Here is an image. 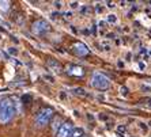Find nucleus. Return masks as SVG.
<instances>
[{
  "instance_id": "nucleus-1",
  "label": "nucleus",
  "mask_w": 151,
  "mask_h": 137,
  "mask_svg": "<svg viewBox=\"0 0 151 137\" xmlns=\"http://www.w3.org/2000/svg\"><path fill=\"white\" fill-rule=\"evenodd\" d=\"M15 113V105L12 99L1 98L0 99V123H8L14 118Z\"/></svg>"
},
{
  "instance_id": "nucleus-2",
  "label": "nucleus",
  "mask_w": 151,
  "mask_h": 137,
  "mask_svg": "<svg viewBox=\"0 0 151 137\" xmlns=\"http://www.w3.org/2000/svg\"><path fill=\"white\" fill-rule=\"evenodd\" d=\"M91 87H94L98 91H105L110 87V80L108 79V76L101 72H94L91 76V81H90Z\"/></svg>"
},
{
  "instance_id": "nucleus-3",
  "label": "nucleus",
  "mask_w": 151,
  "mask_h": 137,
  "mask_svg": "<svg viewBox=\"0 0 151 137\" xmlns=\"http://www.w3.org/2000/svg\"><path fill=\"white\" fill-rule=\"evenodd\" d=\"M53 114H55V111H53V109H50V107L41 109L38 111V114L35 116V126L37 128L46 126V125L50 122V120H52Z\"/></svg>"
},
{
  "instance_id": "nucleus-4",
  "label": "nucleus",
  "mask_w": 151,
  "mask_h": 137,
  "mask_svg": "<svg viewBox=\"0 0 151 137\" xmlns=\"http://www.w3.org/2000/svg\"><path fill=\"white\" fill-rule=\"evenodd\" d=\"M32 30L35 35H42L50 30V25L45 19H38V21H35L34 23H33Z\"/></svg>"
},
{
  "instance_id": "nucleus-5",
  "label": "nucleus",
  "mask_w": 151,
  "mask_h": 137,
  "mask_svg": "<svg viewBox=\"0 0 151 137\" xmlns=\"http://www.w3.org/2000/svg\"><path fill=\"white\" fill-rule=\"evenodd\" d=\"M72 129H74V125H72V122H64L61 123V126L59 128V130H57L56 136L57 137H70L71 133H72Z\"/></svg>"
},
{
  "instance_id": "nucleus-6",
  "label": "nucleus",
  "mask_w": 151,
  "mask_h": 137,
  "mask_svg": "<svg viewBox=\"0 0 151 137\" xmlns=\"http://www.w3.org/2000/svg\"><path fill=\"white\" fill-rule=\"evenodd\" d=\"M72 50H74V53L79 57H84L90 53V49H88L87 45L83 42H75L74 45H72Z\"/></svg>"
},
{
  "instance_id": "nucleus-7",
  "label": "nucleus",
  "mask_w": 151,
  "mask_h": 137,
  "mask_svg": "<svg viewBox=\"0 0 151 137\" xmlns=\"http://www.w3.org/2000/svg\"><path fill=\"white\" fill-rule=\"evenodd\" d=\"M65 72H67L70 76H76V77H82L84 75V69L82 67H79V65H67V68H65Z\"/></svg>"
},
{
  "instance_id": "nucleus-8",
  "label": "nucleus",
  "mask_w": 151,
  "mask_h": 137,
  "mask_svg": "<svg viewBox=\"0 0 151 137\" xmlns=\"http://www.w3.org/2000/svg\"><path fill=\"white\" fill-rule=\"evenodd\" d=\"M46 65H48V68H49L52 72H55V73H61V72H63L61 64L57 60H55V59H49V60L46 61Z\"/></svg>"
},
{
  "instance_id": "nucleus-9",
  "label": "nucleus",
  "mask_w": 151,
  "mask_h": 137,
  "mask_svg": "<svg viewBox=\"0 0 151 137\" xmlns=\"http://www.w3.org/2000/svg\"><path fill=\"white\" fill-rule=\"evenodd\" d=\"M71 92L74 95H78V96H88L87 91L84 90V88L82 87H74V88H71Z\"/></svg>"
},
{
  "instance_id": "nucleus-10",
  "label": "nucleus",
  "mask_w": 151,
  "mask_h": 137,
  "mask_svg": "<svg viewBox=\"0 0 151 137\" xmlns=\"http://www.w3.org/2000/svg\"><path fill=\"white\" fill-rule=\"evenodd\" d=\"M84 136V130L83 128H74L72 129V133L70 137H83Z\"/></svg>"
},
{
  "instance_id": "nucleus-11",
  "label": "nucleus",
  "mask_w": 151,
  "mask_h": 137,
  "mask_svg": "<svg viewBox=\"0 0 151 137\" xmlns=\"http://www.w3.org/2000/svg\"><path fill=\"white\" fill-rule=\"evenodd\" d=\"M119 22V18H117L116 14H109L106 16V23H112V25H116Z\"/></svg>"
},
{
  "instance_id": "nucleus-12",
  "label": "nucleus",
  "mask_w": 151,
  "mask_h": 137,
  "mask_svg": "<svg viewBox=\"0 0 151 137\" xmlns=\"http://www.w3.org/2000/svg\"><path fill=\"white\" fill-rule=\"evenodd\" d=\"M61 126V120H60L59 117H56L55 118V121H53V125H52V129L55 133H57V130H59V128Z\"/></svg>"
},
{
  "instance_id": "nucleus-13",
  "label": "nucleus",
  "mask_w": 151,
  "mask_h": 137,
  "mask_svg": "<svg viewBox=\"0 0 151 137\" xmlns=\"http://www.w3.org/2000/svg\"><path fill=\"white\" fill-rule=\"evenodd\" d=\"M10 1H0V10L1 11H8V8H10Z\"/></svg>"
},
{
  "instance_id": "nucleus-14",
  "label": "nucleus",
  "mask_w": 151,
  "mask_h": 137,
  "mask_svg": "<svg viewBox=\"0 0 151 137\" xmlns=\"http://www.w3.org/2000/svg\"><path fill=\"white\" fill-rule=\"evenodd\" d=\"M32 95L30 94H25V95H22V98H21V101H22V103H29V102H32Z\"/></svg>"
},
{
  "instance_id": "nucleus-15",
  "label": "nucleus",
  "mask_w": 151,
  "mask_h": 137,
  "mask_svg": "<svg viewBox=\"0 0 151 137\" xmlns=\"http://www.w3.org/2000/svg\"><path fill=\"white\" fill-rule=\"evenodd\" d=\"M79 12H81V15H87L90 12V7L88 6H82V7H79Z\"/></svg>"
},
{
  "instance_id": "nucleus-16",
  "label": "nucleus",
  "mask_w": 151,
  "mask_h": 137,
  "mask_svg": "<svg viewBox=\"0 0 151 137\" xmlns=\"http://www.w3.org/2000/svg\"><path fill=\"white\" fill-rule=\"evenodd\" d=\"M120 94L123 95V96H127V95L129 94V91H128V88L125 86H123V87H120Z\"/></svg>"
},
{
  "instance_id": "nucleus-17",
  "label": "nucleus",
  "mask_w": 151,
  "mask_h": 137,
  "mask_svg": "<svg viewBox=\"0 0 151 137\" xmlns=\"http://www.w3.org/2000/svg\"><path fill=\"white\" fill-rule=\"evenodd\" d=\"M117 132H119V133H125L127 126L125 125H119V126H117Z\"/></svg>"
},
{
  "instance_id": "nucleus-18",
  "label": "nucleus",
  "mask_w": 151,
  "mask_h": 137,
  "mask_svg": "<svg viewBox=\"0 0 151 137\" xmlns=\"http://www.w3.org/2000/svg\"><path fill=\"white\" fill-rule=\"evenodd\" d=\"M7 52L10 53V54H12V56H17V54H18V49H17V48H8Z\"/></svg>"
},
{
  "instance_id": "nucleus-19",
  "label": "nucleus",
  "mask_w": 151,
  "mask_h": 137,
  "mask_svg": "<svg viewBox=\"0 0 151 137\" xmlns=\"http://www.w3.org/2000/svg\"><path fill=\"white\" fill-rule=\"evenodd\" d=\"M142 91H143V92H151V86L143 84V86H142Z\"/></svg>"
},
{
  "instance_id": "nucleus-20",
  "label": "nucleus",
  "mask_w": 151,
  "mask_h": 137,
  "mask_svg": "<svg viewBox=\"0 0 151 137\" xmlns=\"http://www.w3.org/2000/svg\"><path fill=\"white\" fill-rule=\"evenodd\" d=\"M70 7L72 8V10H75V8H79L81 6H79V3H78V1H71V3H70Z\"/></svg>"
},
{
  "instance_id": "nucleus-21",
  "label": "nucleus",
  "mask_w": 151,
  "mask_h": 137,
  "mask_svg": "<svg viewBox=\"0 0 151 137\" xmlns=\"http://www.w3.org/2000/svg\"><path fill=\"white\" fill-rule=\"evenodd\" d=\"M137 67H139V69H140V71L146 69V63H143V61H139V63H137Z\"/></svg>"
},
{
  "instance_id": "nucleus-22",
  "label": "nucleus",
  "mask_w": 151,
  "mask_h": 137,
  "mask_svg": "<svg viewBox=\"0 0 151 137\" xmlns=\"http://www.w3.org/2000/svg\"><path fill=\"white\" fill-rule=\"evenodd\" d=\"M98 27H99V29L106 27V21H99V22H98Z\"/></svg>"
},
{
  "instance_id": "nucleus-23",
  "label": "nucleus",
  "mask_w": 151,
  "mask_h": 137,
  "mask_svg": "<svg viewBox=\"0 0 151 137\" xmlns=\"http://www.w3.org/2000/svg\"><path fill=\"white\" fill-rule=\"evenodd\" d=\"M46 79V80L48 81H50V83H53V81H55V79H53V76H49V75H45V76H44Z\"/></svg>"
},
{
  "instance_id": "nucleus-24",
  "label": "nucleus",
  "mask_w": 151,
  "mask_h": 137,
  "mask_svg": "<svg viewBox=\"0 0 151 137\" xmlns=\"http://www.w3.org/2000/svg\"><path fill=\"white\" fill-rule=\"evenodd\" d=\"M53 6H55L56 8H60L63 4H61V1H53Z\"/></svg>"
},
{
  "instance_id": "nucleus-25",
  "label": "nucleus",
  "mask_w": 151,
  "mask_h": 137,
  "mask_svg": "<svg viewBox=\"0 0 151 137\" xmlns=\"http://www.w3.org/2000/svg\"><path fill=\"white\" fill-rule=\"evenodd\" d=\"M106 37H108L109 39H110V38L113 39V38H116V34H114V33H108V34H106Z\"/></svg>"
},
{
  "instance_id": "nucleus-26",
  "label": "nucleus",
  "mask_w": 151,
  "mask_h": 137,
  "mask_svg": "<svg viewBox=\"0 0 151 137\" xmlns=\"http://www.w3.org/2000/svg\"><path fill=\"white\" fill-rule=\"evenodd\" d=\"M106 7L108 8H114V3H113V1H108V3H106Z\"/></svg>"
},
{
  "instance_id": "nucleus-27",
  "label": "nucleus",
  "mask_w": 151,
  "mask_h": 137,
  "mask_svg": "<svg viewBox=\"0 0 151 137\" xmlns=\"http://www.w3.org/2000/svg\"><path fill=\"white\" fill-rule=\"evenodd\" d=\"M139 126H140L143 130H147V125H146L144 122H139Z\"/></svg>"
},
{
  "instance_id": "nucleus-28",
  "label": "nucleus",
  "mask_w": 151,
  "mask_h": 137,
  "mask_svg": "<svg viewBox=\"0 0 151 137\" xmlns=\"http://www.w3.org/2000/svg\"><path fill=\"white\" fill-rule=\"evenodd\" d=\"M64 16L65 18H72V12H71V11H67V12H64Z\"/></svg>"
},
{
  "instance_id": "nucleus-29",
  "label": "nucleus",
  "mask_w": 151,
  "mask_h": 137,
  "mask_svg": "<svg viewBox=\"0 0 151 137\" xmlns=\"http://www.w3.org/2000/svg\"><path fill=\"white\" fill-rule=\"evenodd\" d=\"M102 44L105 45V49H106V50H110V48H112V46H110L109 44H108V42H104V41H102Z\"/></svg>"
},
{
  "instance_id": "nucleus-30",
  "label": "nucleus",
  "mask_w": 151,
  "mask_h": 137,
  "mask_svg": "<svg viewBox=\"0 0 151 137\" xmlns=\"http://www.w3.org/2000/svg\"><path fill=\"white\" fill-rule=\"evenodd\" d=\"M95 8H97V12H98V14H99V12H102V7H101V6H99L98 3H97V6H95Z\"/></svg>"
},
{
  "instance_id": "nucleus-31",
  "label": "nucleus",
  "mask_w": 151,
  "mask_h": 137,
  "mask_svg": "<svg viewBox=\"0 0 151 137\" xmlns=\"http://www.w3.org/2000/svg\"><path fill=\"white\" fill-rule=\"evenodd\" d=\"M117 65H119V68H124V63H123V61H117Z\"/></svg>"
},
{
  "instance_id": "nucleus-32",
  "label": "nucleus",
  "mask_w": 151,
  "mask_h": 137,
  "mask_svg": "<svg viewBox=\"0 0 151 137\" xmlns=\"http://www.w3.org/2000/svg\"><path fill=\"white\" fill-rule=\"evenodd\" d=\"M99 120H106V118H108V117H106V116H104V114H99Z\"/></svg>"
},
{
  "instance_id": "nucleus-33",
  "label": "nucleus",
  "mask_w": 151,
  "mask_h": 137,
  "mask_svg": "<svg viewBox=\"0 0 151 137\" xmlns=\"http://www.w3.org/2000/svg\"><path fill=\"white\" fill-rule=\"evenodd\" d=\"M146 106H147L148 109H151V99H150V101H148L147 103H146Z\"/></svg>"
},
{
  "instance_id": "nucleus-34",
  "label": "nucleus",
  "mask_w": 151,
  "mask_h": 137,
  "mask_svg": "<svg viewBox=\"0 0 151 137\" xmlns=\"http://www.w3.org/2000/svg\"><path fill=\"white\" fill-rule=\"evenodd\" d=\"M147 123H148V126H150V128H151V121H148V122H147Z\"/></svg>"
},
{
  "instance_id": "nucleus-35",
  "label": "nucleus",
  "mask_w": 151,
  "mask_h": 137,
  "mask_svg": "<svg viewBox=\"0 0 151 137\" xmlns=\"http://www.w3.org/2000/svg\"><path fill=\"white\" fill-rule=\"evenodd\" d=\"M148 53H150V56H151V50H150V52H148Z\"/></svg>"
},
{
  "instance_id": "nucleus-36",
  "label": "nucleus",
  "mask_w": 151,
  "mask_h": 137,
  "mask_svg": "<svg viewBox=\"0 0 151 137\" xmlns=\"http://www.w3.org/2000/svg\"><path fill=\"white\" fill-rule=\"evenodd\" d=\"M150 6H151V1H150Z\"/></svg>"
},
{
  "instance_id": "nucleus-37",
  "label": "nucleus",
  "mask_w": 151,
  "mask_h": 137,
  "mask_svg": "<svg viewBox=\"0 0 151 137\" xmlns=\"http://www.w3.org/2000/svg\"><path fill=\"white\" fill-rule=\"evenodd\" d=\"M0 39H1V37H0Z\"/></svg>"
}]
</instances>
